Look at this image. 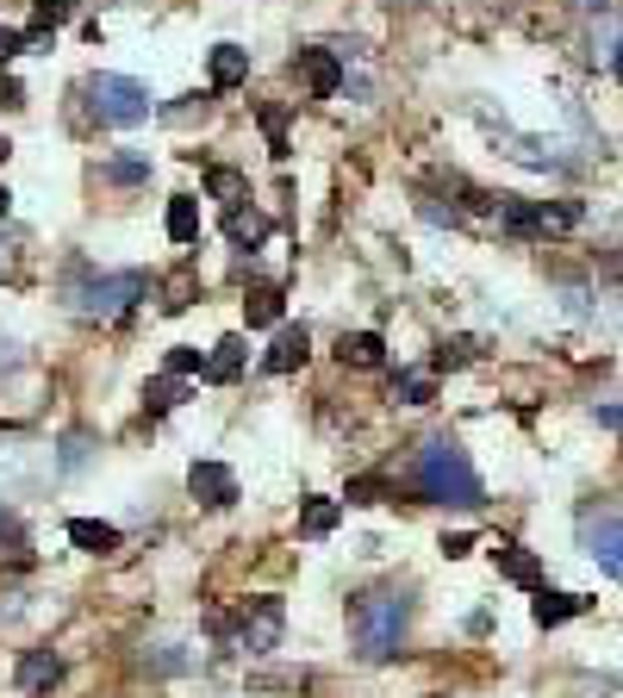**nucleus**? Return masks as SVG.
<instances>
[{
    "instance_id": "f257e3e1",
    "label": "nucleus",
    "mask_w": 623,
    "mask_h": 698,
    "mask_svg": "<svg viewBox=\"0 0 623 698\" xmlns=\"http://www.w3.org/2000/svg\"><path fill=\"white\" fill-rule=\"evenodd\" d=\"M411 481H418V493L437 505H462V511H474V505L487 499V486H480V468H474V455H467L449 430H437V437H424V449H418V468H411Z\"/></svg>"
},
{
    "instance_id": "f03ea898",
    "label": "nucleus",
    "mask_w": 623,
    "mask_h": 698,
    "mask_svg": "<svg viewBox=\"0 0 623 698\" xmlns=\"http://www.w3.org/2000/svg\"><path fill=\"white\" fill-rule=\"evenodd\" d=\"M350 623H355V649H362V661H393L399 649H406L411 599L406 593H393V586L362 593V599L350 605Z\"/></svg>"
},
{
    "instance_id": "7ed1b4c3",
    "label": "nucleus",
    "mask_w": 623,
    "mask_h": 698,
    "mask_svg": "<svg viewBox=\"0 0 623 698\" xmlns=\"http://www.w3.org/2000/svg\"><path fill=\"white\" fill-rule=\"evenodd\" d=\"M137 300H150V274H144V269H125V274H88V269H76V281H69V312H76V318H94V325L125 318Z\"/></svg>"
},
{
    "instance_id": "20e7f679",
    "label": "nucleus",
    "mask_w": 623,
    "mask_h": 698,
    "mask_svg": "<svg viewBox=\"0 0 623 698\" xmlns=\"http://www.w3.org/2000/svg\"><path fill=\"white\" fill-rule=\"evenodd\" d=\"M88 100H94L100 125H118V132H132V125H144V119L156 113L150 88H144L137 76H113V69L88 81Z\"/></svg>"
},
{
    "instance_id": "39448f33",
    "label": "nucleus",
    "mask_w": 623,
    "mask_h": 698,
    "mask_svg": "<svg viewBox=\"0 0 623 698\" xmlns=\"http://www.w3.org/2000/svg\"><path fill=\"white\" fill-rule=\"evenodd\" d=\"M580 543H586V555L599 562V574L623 581V518L618 511H586L580 518Z\"/></svg>"
},
{
    "instance_id": "423d86ee",
    "label": "nucleus",
    "mask_w": 623,
    "mask_h": 698,
    "mask_svg": "<svg viewBox=\"0 0 623 698\" xmlns=\"http://www.w3.org/2000/svg\"><path fill=\"white\" fill-rule=\"evenodd\" d=\"M281 630H287L281 599H250V605H243V618H237V649L269 655V649H281Z\"/></svg>"
},
{
    "instance_id": "0eeeda50",
    "label": "nucleus",
    "mask_w": 623,
    "mask_h": 698,
    "mask_svg": "<svg viewBox=\"0 0 623 698\" xmlns=\"http://www.w3.org/2000/svg\"><path fill=\"white\" fill-rule=\"evenodd\" d=\"M50 449L38 443H0V493H25V486H38L50 474Z\"/></svg>"
},
{
    "instance_id": "6e6552de",
    "label": "nucleus",
    "mask_w": 623,
    "mask_h": 698,
    "mask_svg": "<svg viewBox=\"0 0 623 698\" xmlns=\"http://www.w3.org/2000/svg\"><path fill=\"white\" fill-rule=\"evenodd\" d=\"M293 76H306L312 100H331L337 88H343V63H337L331 50H299V57H293Z\"/></svg>"
},
{
    "instance_id": "1a4fd4ad",
    "label": "nucleus",
    "mask_w": 623,
    "mask_h": 698,
    "mask_svg": "<svg viewBox=\"0 0 623 698\" xmlns=\"http://www.w3.org/2000/svg\"><path fill=\"white\" fill-rule=\"evenodd\" d=\"M188 493H194L200 505H213V511H218V505L237 499V474L225 462H194V468H188Z\"/></svg>"
},
{
    "instance_id": "9d476101",
    "label": "nucleus",
    "mask_w": 623,
    "mask_h": 698,
    "mask_svg": "<svg viewBox=\"0 0 623 698\" xmlns=\"http://www.w3.org/2000/svg\"><path fill=\"white\" fill-rule=\"evenodd\" d=\"M306 356H312V337L299 325H281V330H274V344H269V356H262V369H269V374H293V369H306Z\"/></svg>"
},
{
    "instance_id": "9b49d317",
    "label": "nucleus",
    "mask_w": 623,
    "mask_h": 698,
    "mask_svg": "<svg viewBox=\"0 0 623 698\" xmlns=\"http://www.w3.org/2000/svg\"><path fill=\"white\" fill-rule=\"evenodd\" d=\"M57 679H63V661L50 655V649H25V655H20V693H25V698L50 693Z\"/></svg>"
},
{
    "instance_id": "f8f14e48",
    "label": "nucleus",
    "mask_w": 623,
    "mask_h": 698,
    "mask_svg": "<svg viewBox=\"0 0 623 698\" xmlns=\"http://www.w3.org/2000/svg\"><path fill=\"white\" fill-rule=\"evenodd\" d=\"M206 69H213V88H243L250 81V50L243 44H213Z\"/></svg>"
},
{
    "instance_id": "ddd939ff",
    "label": "nucleus",
    "mask_w": 623,
    "mask_h": 698,
    "mask_svg": "<svg viewBox=\"0 0 623 698\" xmlns=\"http://www.w3.org/2000/svg\"><path fill=\"white\" fill-rule=\"evenodd\" d=\"M492 562H499V574H506L511 586H530V593L543 586V562H536L530 549H518V543H499V549H492Z\"/></svg>"
},
{
    "instance_id": "4468645a",
    "label": "nucleus",
    "mask_w": 623,
    "mask_h": 698,
    "mask_svg": "<svg viewBox=\"0 0 623 698\" xmlns=\"http://www.w3.org/2000/svg\"><path fill=\"white\" fill-rule=\"evenodd\" d=\"M586 605H592V599H580V593H548V586H536V605H530V611H536V623H543V630H555V623L580 618Z\"/></svg>"
},
{
    "instance_id": "2eb2a0df",
    "label": "nucleus",
    "mask_w": 623,
    "mask_h": 698,
    "mask_svg": "<svg viewBox=\"0 0 623 698\" xmlns=\"http://www.w3.org/2000/svg\"><path fill=\"white\" fill-rule=\"evenodd\" d=\"M243 362H250V344L243 337H218L213 356H206V381H237Z\"/></svg>"
},
{
    "instance_id": "dca6fc26",
    "label": "nucleus",
    "mask_w": 623,
    "mask_h": 698,
    "mask_svg": "<svg viewBox=\"0 0 623 698\" xmlns=\"http://www.w3.org/2000/svg\"><path fill=\"white\" fill-rule=\"evenodd\" d=\"M69 543L88 549V555H113L118 549V524H100V518H69Z\"/></svg>"
},
{
    "instance_id": "f3484780",
    "label": "nucleus",
    "mask_w": 623,
    "mask_h": 698,
    "mask_svg": "<svg viewBox=\"0 0 623 698\" xmlns=\"http://www.w3.org/2000/svg\"><path fill=\"white\" fill-rule=\"evenodd\" d=\"M337 356H343L350 369H381V362H387V344H381L374 330H350V337L337 344Z\"/></svg>"
},
{
    "instance_id": "a211bd4d",
    "label": "nucleus",
    "mask_w": 623,
    "mask_h": 698,
    "mask_svg": "<svg viewBox=\"0 0 623 698\" xmlns=\"http://www.w3.org/2000/svg\"><path fill=\"white\" fill-rule=\"evenodd\" d=\"M169 237H175V244H200V200L194 194L169 200Z\"/></svg>"
},
{
    "instance_id": "6ab92c4d",
    "label": "nucleus",
    "mask_w": 623,
    "mask_h": 698,
    "mask_svg": "<svg viewBox=\"0 0 623 698\" xmlns=\"http://www.w3.org/2000/svg\"><path fill=\"white\" fill-rule=\"evenodd\" d=\"M225 232H231L237 250H256V244L269 237V218H262V213H243V206H231V213H225Z\"/></svg>"
},
{
    "instance_id": "aec40b11",
    "label": "nucleus",
    "mask_w": 623,
    "mask_h": 698,
    "mask_svg": "<svg viewBox=\"0 0 623 698\" xmlns=\"http://www.w3.org/2000/svg\"><path fill=\"white\" fill-rule=\"evenodd\" d=\"M337 518H343V505L337 499H306L299 505V530H306V537H331Z\"/></svg>"
},
{
    "instance_id": "412c9836",
    "label": "nucleus",
    "mask_w": 623,
    "mask_h": 698,
    "mask_svg": "<svg viewBox=\"0 0 623 698\" xmlns=\"http://www.w3.org/2000/svg\"><path fill=\"white\" fill-rule=\"evenodd\" d=\"M430 393H437V381H430L424 369H399L393 374V399H399V406H430Z\"/></svg>"
},
{
    "instance_id": "4be33fe9",
    "label": "nucleus",
    "mask_w": 623,
    "mask_h": 698,
    "mask_svg": "<svg viewBox=\"0 0 623 698\" xmlns=\"http://www.w3.org/2000/svg\"><path fill=\"white\" fill-rule=\"evenodd\" d=\"M206 194L225 200V213H231V206H243V200H250V181H243L237 169H213V174H206Z\"/></svg>"
},
{
    "instance_id": "5701e85b",
    "label": "nucleus",
    "mask_w": 623,
    "mask_h": 698,
    "mask_svg": "<svg viewBox=\"0 0 623 698\" xmlns=\"http://www.w3.org/2000/svg\"><path fill=\"white\" fill-rule=\"evenodd\" d=\"M243 318H250L256 330H269V325H281V293H274V288H256L250 300H243Z\"/></svg>"
},
{
    "instance_id": "b1692460",
    "label": "nucleus",
    "mask_w": 623,
    "mask_h": 698,
    "mask_svg": "<svg viewBox=\"0 0 623 698\" xmlns=\"http://www.w3.org/2000/svg\"><path fill=\"white\" fill-rule=\"evenodd\" d=\"M181 393H188V387H181V374H162V381H150V387H144V406H150V412H175Z\"/></svg>"
},
{
    "instance_id": "393cba45",
    "label": "nucleus",
    "mask_w": 623,
    "mask_h": 698,
    "mask_svg": "<svg viewBox=\"0 0 623 698\" xmlns=\"http://www.w3.org/2000/svg\"><path fill=\"white\" fill-rule=\"evenodd\" d=\"M188 649H181V642H156V655H144V667H150V674H188Z\"/></svg>"
},
{
    "instance_id": "a878e982",
    "label": "nucleus",
    "mask_w": 623,
    "mask_h": 698,
    "mask_svg": "<svg viewBox=\"0 0 623 698\" xmlns=\"http://www.w3.org/2000/svg\"><path fill=\"white\" fill-rule=\"evenodd\" d=\"M88 455H94V443H88V430H69V437H63V455H57V468H63V474H81V468H88Z\"/></svg>"
},
{
    "instance_id": "bb28decb",
    "label": "nucleus",
    "mask_w": 623,
    "mask_h": 698,
    "mask_svg": "<svg viewBox=\"0 0 623 698\" xmlns=\"http://www.w3.org/2000/svg\"><path fill=\"white\" fill-rule=\"evenodd\" d=\"M574 225H580V200H555V206L543 200V237L548 232H574Z\"/></svg>"
},
{
    "instance_id": "cd10ccee",
    "label": "nucleus",
    "mask_w": 623,
    "mask_h": 698,
    "mask_svg": "<svg viewBox=\"0 0 623 698\" xmlns=\"http://www.w3.org/2000/svg\"><path fill=\"white\" fill-rule=\"evenodd\" d=\"M106 181H125V188H132V181H150V162H144V156H113V162H106Z\"/></svg>"
},
{
    "instance_id": "c85d7f7f",
    "label": "nucleus",
    "mask_w": 623,
    "mask_h": 698,
    "mask_svg": "<svg viewBox=\"0 0 623 698\" xmlns=\"http://www.w3.org/2000/svg\"><path fill=\"white\" fill-rule=\"evenodd\" d=\"M474 349H480L474 337H449V344L437 349V369H462V362H474Z\"/></svg>"
},
{
    "instance_id": "c756f323",
    "label": "nucleus",
    "mask_w": 623,
    "mask_h": 698,
    "mask_svg": "<svg viewBox=\"0 0 623 698\" xmlns=\"http://www.w3.org/2000/svg\"><path fill=\"white\" fill-rule=\"evenodd\" d=\"M32 13H38V25L57 32L63 20H76V0H32Z\"/></svg>"
},
{
    "instance_id": "7c9ffc66",
    "label": "nucleus",
    "mask_w": 623,
    "mask_h": 698,
    "mask_svg": "<svg viewBox=\"0 0 623 698\" xmlns=\"http://www.w3.org/2000/svg\"><path fill=\"white\" fill-rule=\"evenodd\" d=\"M350 505H381L387 499V481H374V474H362V481H350V493H343Z\"/></svg>"
},
{
    "instance_id": "2f4dec72",
    "label": "nucleus",
    "mask_w": 623,
    "mask_h": 698,
    "mask_svg": "<svg viewBox=\"0 0 623 698\" xmlns=\"http://www.w3.org/2000/svg\"><path fill=\"white\" fill-rule=\"evenodd\" d=\"M0 555H25V530L13 511H0Z\"/></svg>"
},
{
    "instance_id": "473e14b6",
    "label": "nucleus",
    "mask_w": 623,
    "mask_h": 698,
    "mask_svg": "<svg viewBox=\"0 0 623 698\" xmlns=\"http://www.w3.org/2000/svg\"><path fill=\"white\" fill-rule=\"evenodd\" d=\"M169 374H181V381H188V374H206V356H200V349H169Z\"/></svg>"
},
{
    "instance_id": "72a5a7b5",
    "label": "nucleus",
    "mask_w": 623,
    "mask_h": 698,
    "mask_svg": "<svg viewBox=\"0 0 623 698\" xmlns=\"http://www.w3.org/2000/svg\"><path fill=\"white\" fill-rule=\"evenodd\" d=\"M25 50V32H13V25H0V63H13Z\"/></svg>"
},
{
    "instance_id": "f704fd0d",
    "label": "nucleus",
    "mask_w": 623,
    "mask_h": 698,
    "mask_svg": "<svg viewBox=\"0 0 623 698\" xmlns=\"http://www.w3.org/2000/svg\"><path fill=\"white\" fill-rule=\"evenodd\" d=\"M467 549H474V537H467V530H455V537H443V555H449V562H455V555H467Z\"/></svg>"
},
{
    "instance_id": "c9c22d12",
    "label": "nucleus",
    "mask_w": 623,
    "mask_h": 698,
    "mask_svg": "<svg viewBox=\"0 0 623 698\" xmlns=\"http://www.w3.org/2000/svg\"><path fill=\"white\" fill-rule=\"evenodd\" d=\"M599 425H604V430H623V412H618V406H599Z\"/></svg>"
},
{
    "instance_id": "e433bc0d",
    "label": "nucleus",
    "mask_w": 623,
    "mask_h": 698,
    "mask_svg": "<svg viewBox=\"0 0 623 698\" xmlns=\"http://www.w3.org/2000/svg\"><path fill=\"white\" fill-rule=\"evenodd\" d=\"M7 262H13V250H7V237H0V269H7Z\"/></svg>"
},
{
    "instance_id": "4c0bfd02",
    "label": "nucleus",
    "mask_w": 623,
    "mask_h": 698,
    "mask_svg": "<svg viewBox=\"0 0 623 698\" xmlns=\"http://www.w3.org/2000/svg\"><path fill=\"white\" fill-rule=\"evenodd\" d=\"M611 69H618V81H623V44H618V57H611Z\"/></svg>"
},
{
    "instance_id": "58836bf2",
    "label": "nucleus",
    "mask_w": 623,
    "mask_h": 698,
    "mask_svg": "<svg viewBox=\"0 0 623 698\" xmlns=\"http://www.w3.org/2000/svg\"><path fill=\"white\" fill-rule=\"evenodd\" d=\"M0 218H7V188H0Z\"/></svg>"
},
{
    "instance_id": "ea45409f",
    "label": "nucleus",
    "mask_w": 623,
    "mask_h": 698,
    "mask_svg": "<svg viewBox=\"0 0 623 698\" xmlns=\"http://www.w3.org/2000/svg\"><path fill=\"white\" fill-rule=\"evenodd\" d=\"M586 7H611V0H586Z\"/></svg>"
}]
</instances>
